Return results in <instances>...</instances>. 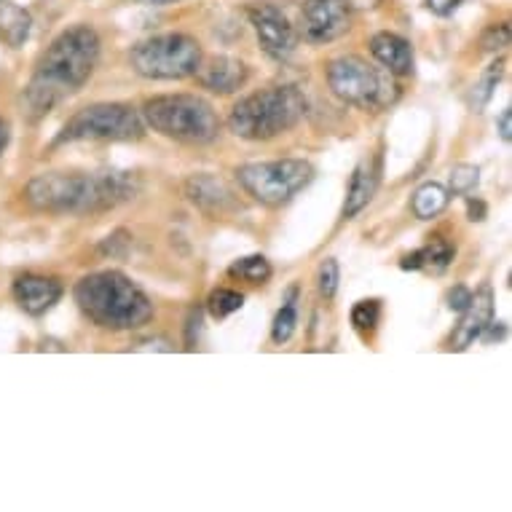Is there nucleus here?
I'll return each instance as SVG.
<instances>
[{
  "instance_id": "f257e3e1",
  "label": "nucleus",
  "mask_w": 512,
  "mask_h": 512,
  "mask_svg": "<svg viewBox=\"0 0 512 512\" xmlns=\"http://www.w3.org/2000/svg\"><path fill=\"white\" fill-rule=\"evenodd\" d=\"M100 35L89 25L62 30L43 51L30 84L19 97L27 121H41L92 78L100 62Z\"/></svg>"
},
{
  "instance_id": "f03ea898",
  "label": "nucleus",
  "mask_w": 512,
  "mask_h": 512,
  "mask_svg": "<svg viewBox=\"0 0 512 512\" xmlns=\"http://www.w3.org/2000/svg\"><path fill=\"white\" fill-rule=\"evenodd\" d=\"M137 183L129 172H94L68 175L46 172L25 185V202L38 212L54 215H86V212L116 210L118 204L135 199Z\"/></svg>"
},
{
  "instance_id": "7ed1b4c3",
  "label": "nucleus",
  "mask_w": 512,
  "mask_h": 512,
  "mask_svg": "<svg viewBox=\"0 0 512 512\" xmlns=\"http://www.w3.org/2000/svg\"><path fill=\"white\" fill-rule=\"evenodd\" d=\"M73 295L84 317L102 330H137L153 319L151 298L121 271L86 274Z\"/></svg>"
},
{
  "instance_id": "20e7f679",
  "label": "nucleus",
  "mask_w": 512,
  "mask_h": 512,
  "mask_svg": "<svg viewBox=\"0 0 512 512\" xmlns=\"http://www.w3.org/2000/svg\"><path fill=\"white\" fill-rule=\"evenodd\" d=\"M306 116V97L295 86H271L247 94L228 113V129L250 143L285 135Z\"/></svg>"
},
{
  "instance_id": "39448f33",
  "label": "nucleus",
  "mask_w": 512,
  "mask_h": 512,
  "mask_svg": "<svg viewBox=\"0 0 512 512\" xmlns=\"http://www.w3.org/2000/svg\"><path fill=\"white\" fill-rule=\"evenodd\" d=\"M143 121L175 143L207 145L220 135V118L199 94H161L143 105Z\"/></svg>"
},
{
  "instance_id": "423d86ee",
  "label": "nucleus",
  "mask_w": 512,
  "mask_h": 512,
  "mask_svg": "<svg viewBox=\"0 0 512 512\" xmlns=\"http://www.w3.org/2000/svg\"><path fill=\"white\" fill-rule=\"evenodd\" d=\"M325 78L338 100L360 110H384L400 97L392 73L354 54L333 59L325 68Z\"/></svg>"
},
{
  "instance_id": "0eeeda50",
  "label": "nucleus",
  "mask_w": 512,
  "mask_h": 512,
  "mask_svg": "<svg viewBox=\"0 0 512 512\" xmlns=\"http://www.w3.org/2000/svg\"><path fill=\"white\" fill-rule=\"evenodd\" d=\"M202 46L185 33L153 35L129 51V65L148 81H183L202 65Z\"/></svg>"
},
{
  "instance_id": "6e6552de",
  "label": "nucleus",
  "mask_w": 512,
  "mask_h": 512,
  "mask_svg": "<svg viewBox=\"0 0 512 512\" xmlns=\"http://www.w3.org/2000/svg\"><path fill=\"white\" fill-rule=\"evenodd\" d=\"M145 135V121L126 102H94L81 108L68 124L62 126L54 145L86 143V140H110V143H132Z\"/></svg>"
},
{
  "instance_id": "1a4fd4ad",
  "label": "nucleus",
  "mask_w": 512,
  "mask_h": 512,
  "mask_svg": "<svg viewBox=\"0 0 512 512\" xmlns=\"http://www.w3.org/2000/svg\"><path fill=\"white\" fill-rule=\"evenodd\" d=\"M236 180L263 207H282L314 180V167L303 159L261 161L236 169Z\"/></svg>"
},
{
  "instance_id": "9d476101",
  "label": "nucleus",
  "mask_w": 512,
  "mask_h": 512,
  "mask_svg": "<svg viewBox=\"0 0 512 512\" xmlns=\"http://www.w3.org/2000/svg\"><path fill=\"white\" fill-rule=\"evenodd\" d=\"M247 17H250V25L255 27L261 49L269 57L287 59L298 49V30L279 6H274L269 0L252 3V6H247Z\"/></svg>"
},
{
  "instance_id": "9b49d317",
  "label": "nucleus",
  "mask_w": 512,
  "mask_h": 512,
  "mask_svg": "<svg viewBox=\"0 0 512 512\" xmlns=\"http://www.w3.org/2000/svg\"><path fill=\"white\" fill-rule=\"evenodd\" d=\"M352 27L346 0H306L301 9V33L309 43L338 41Z\"/></svg>"
},
{
  "instance_id": "f8f14e48",
  "label": "nucleus",
  "mask_w": 512,
  "mask_h": 512,
  "mask_svg": "<svg viewBox=\"0 0 512 512\" xmlns=\"http://www.w3.org/2000/svg\"><path fill=\"white\" fill-rule=\"evenodd\" d=\"M494 322V293L491 285H483L478 293H472L467 309L462 311V319L448 338L451 352H467L478 338H483L486 328Z\"/></svg>"
},
{
  "instance_id": "ddd939ff",
  "label": "nucleus",
  "mask_w": 512,
  "mask_h": 512,
  "mask_svg": "<svg viewBox=\"0 0 512 512\" xmlns=\"http://www.w3.org/2000/svg\"><path fill=\"white\" fill-rule=\"evenodd\" d=\"M183 194L196 210H202L210 218H223V215L236 210L234 191L228 188L226 180H220L218 175H210V172L188 177L183 185Z\"/></svg>"
},
{
  "instance_id": "4468645a",
  "label": "nucleus",
  "mask_w": 512,
  "mask_h": 512,
  "mask_svg": "<svg viewBox=\"0 0 512 512\" xmlns=\"http://www.w3.org/2000/svg\"><path fill=\"white\" fill-rule=\"evenodd\" d=\"M62 293H65L62 282L57 277H46V274H19L11 285L14 301L30 317H41V314L54 309Z\"/></svg>"
},
{
  "instance_id": "2eb2a0df",
  "label": "nucleus",
  "mask_w": 512,
  "mask_h": 512,
  "mask_svg": "<svg viewBox=\"0 0 512 512\" xmlns=\"http://www.w3.org/2000/svg\"><path fill=\"white\" fill-rule=\"evenodd\" d=\"M196 81L202 89L212 94H234L239 92L244 84H247V78H250V70L244 65L242 59L234 57H212L199 65V70L194 73Z\"/></svg>"
},
{
  "instance_id": "dca6fc26",
  "label": "nucleus",
  "mask_w": 512,
  "mask_h": 512,
  "mask_svg": "<svg viewBox=\"0 0 512 512\" xmlns=\"http://www.w3.org/2000/svg\"><path fill=\"white\" fill-rule=\"evenodd\" d=\"M370 54L381 68L392 73V76H411L413 73V46L405 41L403 35L397 33H376L370 38Z\"/></svg>"
},
{
  "instance_id": "f3484780",
  "label": "nucleus",
  "mask_w": 512,
  "mask_h": 512,
  "mask_svg": "<svg viewBox=\"0 0 512 512\" xmlns=\"http://www.w3.org/2000/svg\"><path fill=\"white\" fill-rule=\"evenodd\" d=\"M378 175H381V161L368 159L362 161L360 167L354 169L352 183H349V191H346V202H344V218L352 220L357 218L378 191Z\"/></svg>"
},
{
  "instance_id": "a211bd4d",
  "label": "nucleus",
  "mask_w": 512,
  "mask_h": 512,
  "mask_svg": "<svg viewBox=\"0 0 512 512\" xmlns=\"http://www.w3.org/2000/svg\"><path fill=\"white\" fill-rule=\"evenodd\" d=\"M30 30H33V19L22 6L0 3V41L11 49H19L30 38Z\"/></svg>"
},
{
  "instance_id": "6ab92c4d",
  "label": "nucleus",
  "mask_w": 512,
  "mask_h": 512,
  "mask_svg": "<svg viewBox=\"0 0 512 512\" xmlns=\"http://www.w3.org/2000/svg\"><path fill=\"white\" fill-rule=\"evenodd\" d=\"M448 202H451L448 188H443L440 183H424L421 188H416V194H413L411 210L419 220H432L437 218L440 212H445Z\"/></svg>"
},
{
  "instance_id": "aec40b11",
  "label": "nucleus",
  "mask_w": 512,
  "mask_h": 512,
  "mask_svg": "<svg viewBox=\"0 0 512 512\" xmlns=\"http://www.w3.org/2000/svg\"><path fill=\"white\" fill-rule=\"evenodd\" d=\"M295 295H298V287H290V293L285 298V306L277 311L274 317V325H271V338L274 344H287L295 333V325H298V306H295Z\"/></svg>"
},
{
  "instance_id": "412c9836",
  "label": "nucleus",
  "mask_w": 512,
  "mask_h": 512,
  "mask_svg": "<svg viewBox=\"0 0 512 512\" xmlns=\"http://www.w3.org/2000/svg\"><path fill=\"white\" fill-rule=\"evenodd\" d=\"M502 76H504V59H499V62H494V65L486 70V76L472 86L470 108L475 110V113H483V108H486L488 102H491V97H494V89L496 84L502 81Z\"/></svg>"
},
{
  "instance_id": "4be33fe9",
  "label": "nucleus",
  "mask_w": 512,
  "mask_h": 512,
  "mask_svg": "<svg viewBox=\"0 0 512 512\" xmlns=\"http://www.w3.org/2000/svg\"><path fill=\"white\" fill-rule=\"evenodd\" d=\"M456 255V247L443 236H432L424 247H421V258H424V269L443 271L451 266Z\"/></svg>"
},
{
  "instance_id": "5701e85b",
  "label": "nucleus",
  "mask_w": 512,
  "mask_h": 512,
  "mask_svg": "<svg viewBox=\"0 0 512 512\" xmlns=\"http://www.w3.org/2000/svg\"><path fill=\"white\" fill-rule=\"evenodd\" d=\"M231 277H239L250 285H263L266 279L271 277V263L263 258V255H250V258H242L236 261L231 269H228Z\"/></svg>"
},
{
  "instance_id": "b1692460",
  "label": "nucleus",
  "mask_w": 512,
  "mask_h": 512,
  "mask_svg": "<svg viewBox=\"0 0 512 512\" xmlns=\"http://www.w3.org/2000/svg\"><path fill=\"white\" fill-rule=\"evenodd\" d=\"M244 306V295L236 293V290H228V287H218L212 290L210 298H207V309L215 319H223L228 314H234Z\"/></svg>"
},
{
  "instance_id": "393cba45",
  "label": "nucleus",
  "mask_w": 512,
  "mask_h": 512,
  "mask_svg": "<svg viewBox=\"0 0 512 512\" xmlns=\"http://www.w3.org/2000/svg\"><path fill=\"white\" fill-rule=\"evenodd\" d=\"M480 183V169L472 167V164H459V167L451 169V177H448V194L467 196L472 194Z\"/></svg>"
},
{
  "instance_id": "a878e982",
  "label": "nucleus",
  "mask_w": 512,
  "mask_h": 512,
  "mask_svg": "<svg viewBox=\"0 0 512 512\" xmlns=\"http://www.w3.org/2000/svg\"><path fill=\"white\" fill-rule=\"evenodd\" d=\"M381 322V303L378 301H360L352 309V325L360 333H373Z\"/></svg>"
},
{
  "instance_id": "bb28decb",
  "label": "nucleus",
  "mask_w": 512,
  "mask_h": 512,
  "mask_svg": "<svg viewBox=\"0 0 512 512\" xmlns=\"http://www.w3.org/2000/svg\"><path fill=\"white\" fill-rule=\"evenodd\" d=\"M338 282H341V269H338L336 258L319 263L317 269V290L325 301H333L338 293Z\"/></svg>"
},
{
  "instance_id": "cd10ccee",
  "label": "nucleus",
  "mask_w": 512,
  "mask_h": 512,
  "mask_svg": "<svg viewBox=\"0 0 512 512\" xmlns=\"http://www.w3.org/2000/svg\"><path fill=\"white\" fill-rule=\"evenodd\" d=\"M510 46V22H499V25H491L486 33L480 35V49L483 51H504Z\"/></svg>"
},
{
  "instance_id": "c85d7f7f",
  "label": "nucleus",
  "mask_w": 512,
  "mask_h": 512,
  "mask_svg": "<svg viewBox=\"0 0 512 512\" xmlns=\"http://www.w3.org/2000/svg\"><path fill=\"white\" fill-rule=\"evenodd\" d=\"M129 247H132V236L126 234V231H113V234L102 239L100 255H108V258H126Z\"/></svg>"
},
{
  "instance_id": "c756f323",
  "label": "nucleus",
  "mask_w": 512,
  "mask_h": 512,
  "mask_svg": "<svg viewBox=\"0 0 512 512\" xmlns=\"http://www.w3.org/2000/svg\"><path fill=\"white\" fill-rule=\"evenodd\" d=\"M199 330H202V309L194 306L185 319V346L188 349H196V344H199Z\"/></svg>"
},
{
  "instance_id": "7c9ffc66",
  "label": "nucleus",
  "mask_w": 512,
  "mask_h": 512,
  "mask_svg": "<svg viewBox=\"0 0 512 512\" xmlns=\"http://www.w3.org/2000/svg\"><path fill=\"white\" fill-rule=\"evenodd\" d=\"M470 298H472V293H470V290H467V287L456 285L454 290L448 293V309L459 311V314H462V311L467 309V303H470Z\"/></svg>"
},
{
  "instance_id": "2f4dec72",
  "label": "nucleus",
  "mask_w": 512,
  "mask_h": 512,
  "mask_svg": "<svg viewBox=\"0 0 512 512\" xmlns=\"http://www.w3.org/2000/svg\"><path fill=\"white\" fill-rule=\"evenodd\" d=\"M427 3V9L437 17H448V14H454L459 6H462L464 0H424Z\"/></svg>"
},
{
  "instance_id": "473e14b6",
  "label": "nucleus",
  "mask_w": 512,
  "mask_h": 512,
  "mask_svg": "<svg viewBox=\"0 0 512 512\" xmlns=\"http://www.w3.org/2000/svg\"><path fill=\"white\" fill-rule=\"evenodd\" d=\"M496 129H499V137H502L504 143H510L512 140V110L504 108L496 118Z\"/></svg>"
},
{
  "instance_id": "72a5a7b5",
  "label": "nucleus",
  "mask_w": 512,
  "mask_h": 512,
  "mask_svg": "<svg viewBox=\"0 0 512 512\" xmlns=\"http://www.w3.org/2000/svg\"><path fill=\"white\" fill-rule=\"evenodd\" d=\"M148 349H156V352H172V344L167 338H153V341H143V344L135 346V352H148Z\"/></svg>"
},
{
  "instance_id": "f704fd0d",
  "label": "nucleus",
  "mask_w": 512,
  "mask_h": 512,
  "mask_svg": "<svg viewBox=\"0 0 512 512\" xmlns=\"http://www.w3.org/2000/svg\"><path fill=\"white\" fill-rule=\"evenodd\" d=\"M467 215H470V220H486V204L470 196L467 199Z\"/></svg>"
},
{
  "instance_id": "c9c22d12",
  "label": "nucleus",
  "mask_w": 512,
  "mask_h": 512,
  "mask_svg": "<svg viewBox=\"0 0 512 512\" xmlns=\"http://www.w3.org/2000/svg\"><path fill=\"white\" fill-rule=\"evenodd\" d=\"M9 140H11L9 121H3V118H0V153L9 148Z\"/></svg>"
},
{
  "instance_id": "e433bc0d",
  "label": "nucleus",
  "mask_w": 512,
  "mask_h": 512,
  "mask_svg": "<svg viewBox=\"0 0 512 512\" xmlns=\"http://www.w3.org/2000/svg\"><path fill=\"white\" fill-rule=\"evenodd\" d=\"M381 0H346V6L349 9H360V11H368V9H376Z\"/></svg>"
},
{
  "instance_id": "4c0bfd02",
  "label": "nucleus",
  "mask_w": 512,
  "mask_h": 512,
  "mask_svg": "<svg viewBox=\"0 0 512 512\" xmlns=\"http://www.w3.org/2000/svg\"><path fill=\"white\" fill-rule=\"evenodd\" d=\"M135 3H143V6H167V3H177V0H135Z\"/></svg>"
}]
</instances>
